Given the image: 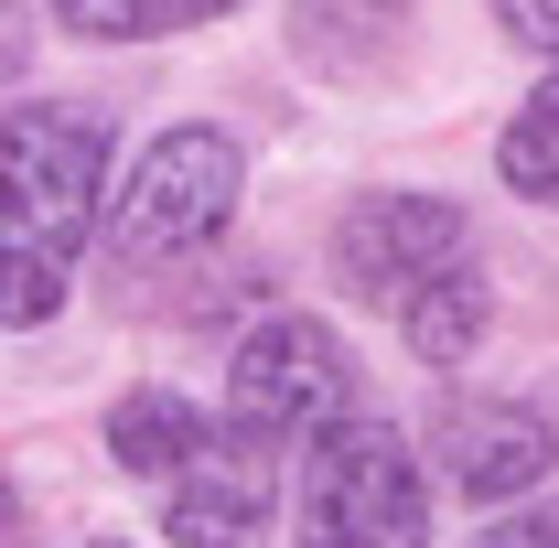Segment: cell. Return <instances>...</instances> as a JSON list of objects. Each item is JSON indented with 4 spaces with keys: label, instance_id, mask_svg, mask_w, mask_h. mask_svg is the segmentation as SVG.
Here are the masks:
<instances>
[{
    "label": "cell",
    "instance_id": "cell-1",
    "mask_svg": "<svg viewBox=\"0 0 559 548\" xmlns=\"http://www.w3.org/2000/svg\"><path fill=\"white\" fill-rule=\"evenodd\" d=\"M0 183H11V290H0V312L44 323L66 301V270L86 248V226H97V205H108V119L97 108H55V97L11 108Z\"/></svg>",
    "mask_w": 559,
    "mask_h": 548
},
{
    "label": "cell",
    "instance_id": "cell-7",
    "mask_svg": "<svg viewBox=\"0 0 559 548\" xmlns=\"http://www.w3.org/2000/svg\"><path fill=\"white\" fill-rule=\"evenodd\" d=\"M549 463H559L549 419L516 409V398H463V409H441V484H452V495H474V505L527 495Z\"/></svg>",
    "mask_w": 559,
    "mask_h": 548
},
{
    "label": "cell",
    "instance_id": "cell-8",
    "mask_svg": "<svg viewBox=\"0 0 559 548\" xmlns=\"http://www.w3.org/2000/svg\"><path fill=\"white\" fill-rule=\"evenodd\" d=\"M205 441H215L205 409L173 398V388H130V398L108 409V452H119V474H140V484H173Z\"/></svg>",
    "mask_w": 559,
    "mask_h": 548
},
{
    "label": "cell",
    "instance_id": "cell-10",
    "mask_svg": "<svg viewBox=\"0 0 559 548\" xmlns=\"http://www.w3.org/2000/svg\"><path fill=\"white\" fill-rule=\"evenodd\" d=\"M485 312H495V290H485V270L463 259V270H441L409 312H399V334H409L419 366H463V355L485 344Z\"/></svg>",
    "mask_w": 559,
    "mask_h": 548
},
{
    "label": "cell",
    "instance_id": "cell-5",
    "mask_svg": "<svg viewBox=\"0 0 559 548\" xmlns=\"http://www.w3.org/2000/svg\"><path fill=\"white\" fill-rule=\"evenodd\" d=\"M474 259V226L452 194H366V205L334 226V270H345L355 301H388V312H409L419 290L441 270H463Z\"/></svg>",
    "mask_w": 559,
    "mask_h": 548
},
{
    "label": "cell",
    "instance_id": "cell-6",
    "mask_svg": "<svg viewBox=\"0 0 559 548\" xmlns=\"http://www.w3.org/2000/svg\"><path fill=\"white\" fill-rule=\"evenodd\" d=\"M270 505H280V474H270V441H248V430H215L205 452L162 484L173 548H259Z\"/></svg>",
    "mask_w": 559,
    "mask_h": 548
},
{
    "label": "cell",
    "instance_id": "cell-2",
    "mask_svg": "<svg viewBox=\"0 0 559 548\" xmlns=\"http://www.w3.org/2000/svg\"><path fill=\"white\" fill-rule=\"evenodd\" d=\"M301 548H430V484H419V452L388 419L312 430Z\"/></svg>",
    "mask_w": 559,
    "mask_h": 548
},
{
    "label": "cell",
    "instance_id": "cell-13",
    "mask_svg": "<svg viewBox=\"0 0 559 548\" xmlns=\"http://www.w3.org/2000/svg\"><path fill=\"white\" fill-rule=\"evenodd\" d=\"M474 548H559V505H516V516H495Z\"/></svg>",
    "mask_w": 559,
    "mask_h": 548
},
{
    "label": "cell",
    "instance_id": "cell-12",
    "mask_svg": "<svg viewBox=\"0 0 559 548\" xmlns=\"http://www.w3.org/2000/svg\"><path fill=\"white\" fill-rule=\"evenodd\" d=\"M66 33H97V44H140V33H183V22H215L237 0H55Z\"/></svg>",
    "mask_w": 559,
    "mask_h": 548
},
{
    "label": "cell",
    "instance_id": "cell-9",
    "mask_svg": "<svg viewBox=\"0 0 559 548\" xmlns=\"http://www.w3.org/2000/svg\"><path fill=\"white\" fill-rule=\"evenodd\" d=\"M409 0H290V55L312 75H366L388 44H399Z\"/></svg>",
    "mask_w": 559,
    "mask_h": 548
},
{
    "label": "cell",
    "instance_id": "cell-3",
    "mask_svg": "<svg viewBox=\"0 0 559 548\" xmlns=\"http://www.w3.org/2000/svg\"><path fill=\"white\" fill-rule=\"evenodd\" d=\"M334 419H355V355L334 344V323L270 312L237 344V366H226V430H248V441L280 452V441L334 430Z\"/></svg>",
    "mask_w": 559,
    "mask_h": 548
},
{
    "label": "cell",
    "instance_id": "cell-14",
    "mask_svg": "<svg viewBox=\"0 0 559 548\" xmlns=\"http://www.w3.org/2000/svg\"><path fill=\"white\" fill-rule=\"evenodd\" d=\"M495 22H506L527 55H559V0H495Z\"/></svg>",
    "mask_w": 559,
    "mask_h": 548
},
{
    "label": "cell",
    "instance_id": "cell-4",
    "mask_svg": "<svg viewBox=\"0 0 559 548\" xmlns=\"http://www.w3.org/2000/svg\"><path fill=\"white\" fill-rule=\"evenodd\" d=\"M226 215H237V140L226 130H162L140 151V172L119 183L108 237H119V259H183Z\"/></svg>",
    "mask_w": 559,
    "mask_h": 548
},
{
    "label": "cell",
    "instance_id": "cell-11",
    "mask_svg": "<svg viewBox=\"0 0 559 548\" xmlns=\"http://www.w3.org/2000/svg\"><path fill=\"white\" fill-rule=\"evenodd\" d=\"M495 162H506V183L516 194H538V205L559 215V75L506 119V140H495Z\"/></svg>",
    "mask_w": 559,
    "mask_h": 548
}]
</instances>
